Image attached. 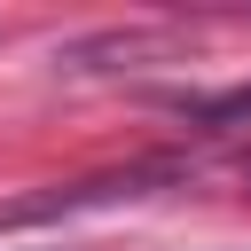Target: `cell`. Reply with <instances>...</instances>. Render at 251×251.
Here are the masks:
<instances>
[{
	"label": "cell",
	"mask_w": 251,
	"mask_h": 251,
	"mask_svg": "<svg viewBox=\"0 0 251 251\" xmlns=\"http://www.w3.org/2000/svg\"><path fill=\"white\" fill-rule=\"evenodd\" d=\"M243 180H251V157H243Z\"/></svg>",
	"instance_id": "4"
},
{
	"label": "cell",
	"mask_w": 251,
	"mask_h": 251,
	"mask_svg": "<svg viewBox=\"0 0 251 251\" xmlns=\"http://www.w3.org/2000/svg\"><path fill=\"white\" fill-rule=\"evenodd\" d=\"M180 39L173 31H94V39H71L55 63L63 71H118V63H149V55H173Z\"/></svg>",
	"instance_id": "2"
},
{
	"label": "cell",
	"mask_w": 251,
	"mask_h": 251,
	"mask_svg": "<svg viewBox=\"0 0 251 251\" xmlns=\"http://www.w3.org/2000/svg\"><path fill=\"white\" fill-rule=\"evenodd\" d=\"M165 180H180L173 157H141V165L78 173V180H55V188H39V196L0 204V235H16V227H47V220H71V212H102V204H133V196H149V188H165Z\"/></svg>",
	"instance_id": "1"
},
{
	"label": "cell",
	"mask_w": 251,
	"mask_h": 251,
	"mask_svg": "<svg viewBox=\"0 0 251 251\" xmlns=\"http://www.w3.org/2000/svg\"><path fill=\"white\" fill-rule=\"evenodd\" d=\"M173 110L188 126H251V78L243 86H220V94H173Z\"/></svg>",
	"instance_id": "3"
}]
</instances>
